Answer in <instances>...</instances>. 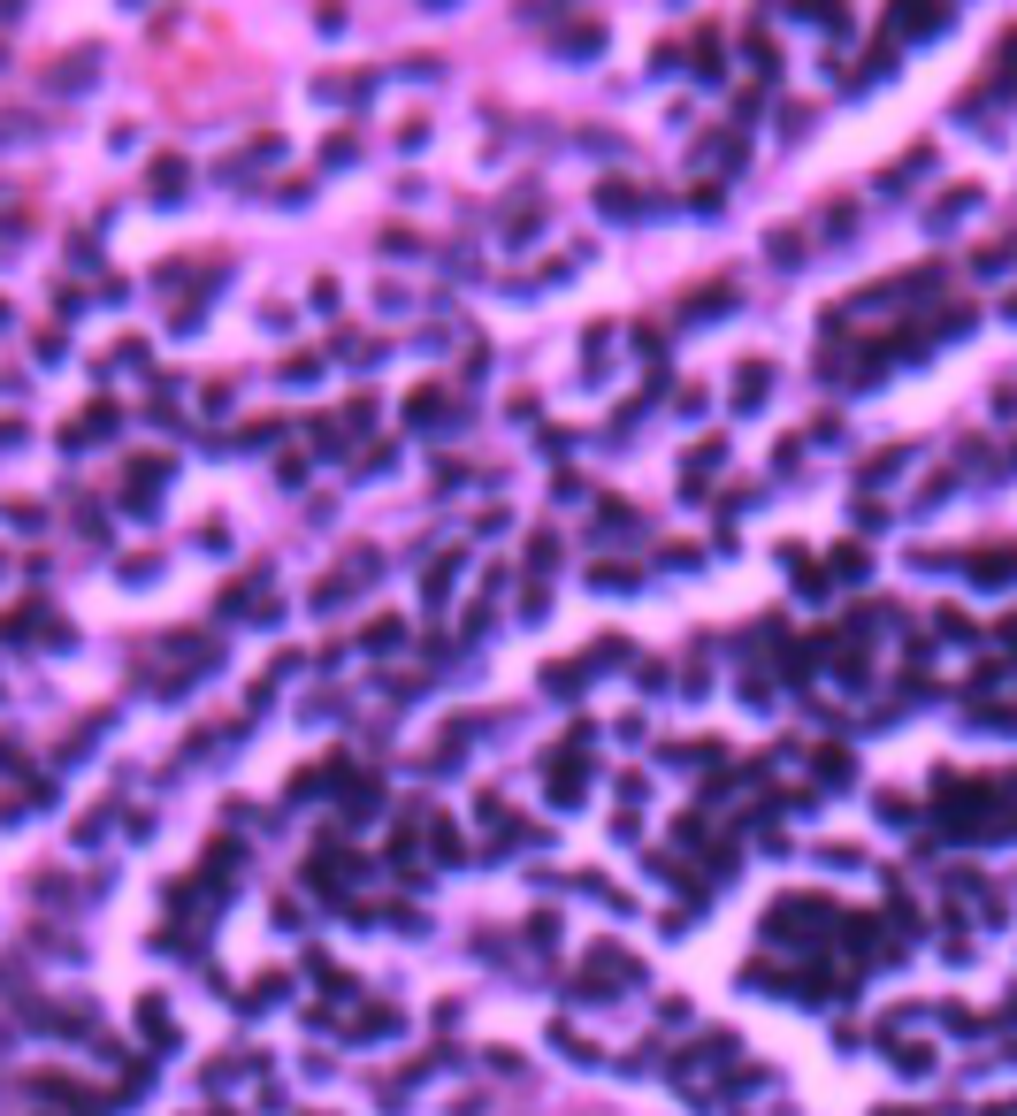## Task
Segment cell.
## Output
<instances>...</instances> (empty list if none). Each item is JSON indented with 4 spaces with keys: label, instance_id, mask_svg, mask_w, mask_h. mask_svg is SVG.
Instances as JSON below:
<instances>
[{
    "label": "cell",
    "instance_id": "cell-2",
    "mask_svg": "<svg viewBox=\"0 0 1017 1116\" xmlns=\"http://www.w3.org/2000/svg\"><path fill=\"white\" fill-rule=\"evenodd\" d=\"M153 192H161V199L184 192V161H161V169H153Z\"/></svg>",
    "mask_w": 1017,
    "mask_h": 1116
},
{
    "label": "cell",
    "instance_id": "cell-1",
    "mask_svg": "<svg viewBox=\"0 0 1017 1116\" xmlns=\"http://www.w3.org/2000/svg\"><path fill=\"white\" fill-rule=\"evenodd\" d=\"M589 589H612V597H628V589H635V574H628V566H597V574H589Z\"/></svg>",
    "mask_w": 1017,
    "mask_h": 1116
},
{
    "label": "cell",
    "instance_id": "cell-3",
    "mask_svg": "<svg viewBox=\"0 0 1017 1116\" xmlns=\"http://www.w3.org/2000/svg\"><path fill=\"white\" fill-rule=\"evenodd\" d=\"M597 207H612V215L628 222V207H635V192H628V184H605V192H597Z\"/></svg>",
    "mask_w": 1017,
    "mask_h": 1116
}]
</instances>
